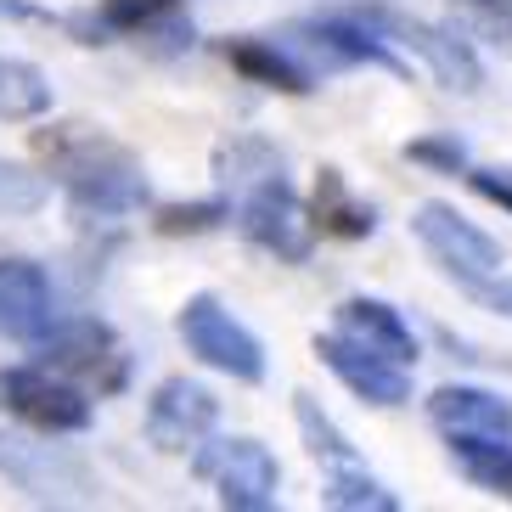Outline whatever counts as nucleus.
I'll list each match as a JSON object with an SVG mask.
<instances>
[{"label": "nucleus", "mask_w": 512, "mask_h": 512, "mask_svg": "<svg viewBox=\"0 0 512 512\" xmlns=\"http://www.w3.org/2000/svg\"><path fill=\"white\" fill-rule=\"evenodd\" d=\"M46 181L40 175H29L23 164H12V158H0V214H40L46 209Z\"/></svg>", "instance_id": "obj_25"}, {"label": "nucleus", "mask_w": 512, "mask_h": 512, "mask_svg": "<svg viewBox=\"0 0 512 512\" xmlns=\"http://www.w3.org/2000/svg\"><path fill=\"white\" fill-rule=\"evenodd\" d=\"M51 79L23 57H0V124H29L51 113Z\"/></svg>", "instance_id": "obj_19"}, {"label": "nucleus", "mask_w": 512, "mask_h": 512, "mask_svg": "<svg viewBox=\"0 0 512 512\" xmlns=\"http://www.w3.org/2000/svg\"><path fill=\"white\" fill-rule=\"evenodd\" d=\"M231 203H237L242 237L254 242V248L276 254L282 265H304V259H310V248H316V214L304 209L299 192L287 186V169L282 175H265V181H254V186H242Z\"/></svg>", "instance_id": "obj_3"}, {"label": "nucleus", "mask_w": 512, "mask_h": 512, "mask_svg": "<svg viewBox=\"0 0 512 512\" xmlns=\"http://www.w3.org/2000/svg\"><path fill=\"white\" fill-rule=\"evenodd\" d=\"M349 12L366 17L372 29H383L394 46L417 51V57L428 62V74H434L445 91L473 96L484 85V62H479V51L467 46L462 34L434 29V23H422V17H411V12H394V6H383V0H361V6H349Z\"/></svg>", "instance_id": "obj_5"}, {"label": "nucleus", "mask_w": 512, "mask_h": 512, "mask_svg": "<svg viewBox=\"0 0 512 512\" xmlns=\"http://www.w3.org/2000/svg\"><path fill=\"white\" fill-rule=\"evenodd\" d=\"M316 355H321V366H327V372L355 394V400H366V406L394 411V406H406V400H411L406 366L389 361V355H377V349H366L361 338H349V332H321Z\"/></svg>", "instance_id": "obj_10"}, {"label": "nucleus", "mask_w": 512, "mask_h": 512, "mask_svg": "<svg viewBox=\"0 0 512 512\" xmlns=\"http://www.w3.org/2000/svg\"><path fill=\"white\" fill-rule=\"evenodd\" d=\"M197 473L214 479V496L231 512H271L276 507V484L282 467L259 439H214L197 445Z\"/></svg>", "instance_id": "obj_8"}, {"label": "nucleus", "mask_w": 512, "mask_h": 512, "mask_svg": "<svg viewBox=\"0 0 512 512\" xmlns=\"http://www.w3.org/2000/svg\"><path fill=\"white\" fill-rule=\"evenodd\" d=\"M220 57H226L242 79L265 85V91H282V96H310L316 91V68L299 57V46H287V40L237 34V40H220Z\"/></svg>", "instance_id": "obj_14"}, {"label": "nucleus", "mask_w": 512, "mask_h": 512, "mask_svg": "<svg viewBox=\"0 0 512 512\" xmlns=\"http://www.w3.org/2000/svg\"><path fill=\"white\" fill-rule=\"evenodd\" d=\"M293 417H299V434H304V445H310V456H316L321 467H355L361 456H355V445L344 439V428L321 411V400L316 394H293Z\"/></svg>", "instance_id": "obj_22"}, {"label": "nucleus", "mask_w": 512, "mask_h": 512, "mask_svg": "<svg viewBox=\"0 0 512 512\" xmlns=\"http://www.w3.org/2000/svg\"><path fill=\"white\" fill-rule=\"evenodd\" d=\"M451 456L467 479L512 501V445L507 439H479V434H451Z\"/></svg>", "instance_id": "obj_21"}, {"label": "nucleus", "mask_w": 512, "mask_h": 512, "mask_svg": "<svg viewBox=\"0 0 512 512\" xmlns=\"http://www.w3.org/2000/svg\"><path fill=\"white\" fill-rule=\"evenodd\" d=\"M96 23L107 29V40H136L152 57H181L197 40L181 0H96Z\"/></svg>", "instance_id": "obj_12"}, {"label": "nucleus", "mask_w": 512, "mask_h": 512, "mask_svg": "<svg viewBox=\"0 0 512 512\" xmlns=\"http://www.w3.org/2000/svg\"><path fill=\"white\" fill-rule=\"evenodd\" d=\"M428 422L439 434H479V439H512V400L473 383H445L428 394Z\"/></svg>", "instance_id": "obj_15"}, {"label": "nucleus", "mask_w": 512, "mask_h": 512, "mask_svg": "<svg viewBox=\"0 0 512 512\" xmlns=\"http://www.w3.org/2000/svg\"><path fill=\"white\" fill-rule=\"evenodd\" d=\"M34 158L51 169L57 192L79 220H124L152 203L147 169L124 141L96 124H51L34 136Z\"/></svg>", "instance_id": "obj_1"}, {"label": "nucleus", "mask_w": 512, "mask_h": 512, "mask_svg": "<svg viewBox=\"0 0 512 512\" xmlns=\"http://www.w3.org/2000/svg\"><path fill=\"white\" fill-rule=\"evenodd\" d=\"M214 417H220V400L203 383H192V377H164L147 400V439L164 456H186L209 439Z\"/></svg>", "instance_id": "obj_11"}, {"label": "nucleus", "mask_w": 512, "mask_h": 512, "mask_svg": "<svg viewBox=\"0 0 512 512\" xmlns=\"http://www.w3.org/2000/svg\"><path fill=\"white\" fill-rule=\"evenodd\" d=\"M321 501H327V507H344V512H400V496L383 490L361 462L355 467H332L327 484H321Z\"/></svg>", "instance_id": "obj_23"}, {"label": "nucleus", "mask_w": 512, "mask_h": 512, "mask_svg": "<svg viewBox=\"0 0 512 512\" xmlns=\"http://www.w3.org/2000/svg\"><path fill=\"white\" fill-rule=\"evenodd\" d=\"M411 231L428 248V259L439 265V276L467 293L473 304L512 316V276H507V254H501L496 237H484L467 214H456L451 203H422L411 214Z\"/></svg>", "instance_id": "obj_2"}, {"label": "nucleus", "mask_w": 512, "mask_h": 512, "mask_svg": "<svg viewBox=\"0 0 512 512\" xmlns=\"http://www.w3.org/2000/svg\"><path fill=\"white\" fill-rule=\"evenodd\" d=\"M57 327L51 316V276L34 259H0V338L40 344Z\"/></svg>", "instance_id": "obj_13"}, {"label": "nucleus", "mask_w": 512, "mask_h": 512, "mask_svg": "<svg viewBox=\"0 0 512 512\" xmlns=\"http://www.w3.org/2000/svg\"><path fill=\"white\" fill-rule=\"evenodd\" d=\"M40 366L74 377V383H96V394H119L130 383V355L119 349L113 327L102 321H68L40 338Z\"/></svg>", "instance_id": "obj_9"}, {"label": "nucleus", "mask_w": 512, "mask_h": 512, "mask_svg": "<svg viewBox=\"0 0 512 512\" xmlns=\"http://www.w3.org/2000/svg\"><path fill=\"white\" fill-rule=\"evenodd\" d=\"M0 411L40 434H85L91 428L85 383L51 372V366H0Z\"/></svg>", "instance_id": "obj_4"}, {"label": "nucleus", "mask_w": 512, "mask_h": 512, "mask_svg": "<svg viewBox=\"0 0 512 512\" xmlns=\"http://www.w3.org/2000/svg\"><path fill=\"white\" fill-rule=\"evenodd\" d=\"M287 46H299L304 57H316L321 68H383V74L406 79V57L394 51L383 29H372L355 12H327V17H299L287 29Z\"/></svg>", "instance_id": "obj_7"}, {"label": "nucleus", "mask_w": 512, "mask_h": 512, "mask_svg": "<svg viewBox=\"0 0 512 512\" xmlns=\"http://www.w3.org/2000/svg\"><path fill=\"white\" fill-rule=\"evenodd\" d=\"M338 332L361 338L366 349H377V355H389V361H400V366L417 361V332H411L406 316L383 299H344L338 304Z\"/></svg>", "instance_id": "obj_17"}, {"label": "nucleus", "mask_w": 512, "mask_h": 512, "mask_svg": "<svg viewBox=\"0 0 512 512\" xmlns=\"http://www.w3.org/2000/svg\"><path fill=\"white\" fill-rule=\"evenodd\" d=\"M175 332H181L186 355H197L214 372L237 377V383H259L265 377V349H259V338L214 293H192L181 304V316H175Z\"/></svg>", "instance_id": "obj_6"}, {"label": "nucleus", "mask_w": 512, "mask_h": 512, "mask_svg": "<svg viewBox=\"0 0 512 512\" xmlns=\"http://www.w3.org/2000/svg\"><path fill=\"white\" fill-rule=\"evenodd\" d=\"M406 164H422V169H434V175H456V169H473L467 164V141L456 136H417L406 141Z\"/></svg>", "instance_id": "obj_26"}, {"label": "nucleus", "mask_w": 512, "mask_h": 512, "mask_svg": "<svg viewBox=\"0 0 512 512\" xmlns=\"http://www.w3.org/2000/svg\"><path fill=\"white\" fill-rule=\"evenodd\" d=\"M0 473L17 484V490H29L34 501H79L68 490H85V473L74 462H62L51 456L46 445H23V439L0 434Z\"/></svg>", "instance_id": "obj_16"}, {"label": "nucleus", "mask_w": 512, "mask_h": 512, "mask_svg": "<svg viewBox=\"0 0 512 512\" xmlns=\"http://www.w3.org/2000/svg\"><path fill=\"white\" fill-rule=\"evenodd\" d=\"M456 12L467 17V29H479L484 40H507L512 46V0H456Z\"/></svg>", "instance_id": "obj_27"}, {"label": "nucleus", "mask_w": 512, "mask_h": 512, "mask_svg": "<svg viewBox=\"0 0 512 512\" xmlns=\"http://www.w3.org/2000/svg\"><path fill=\"white\" fill-rule=\"evenodd\" d=\"M467 186L484 197V203H496V209H507L512 214V169H467Z\"/></svg>", "instance_id": "obj_28"}, {"label": "nucleus", "mask_w": 512, "mask_h": 512, "mask_svg": "<svg viewBox=\"0 0 512 512\" xmlns=\"http://www.w3.org/2000/svg\"><path fill=\"white\" fill-rule=\"evenodd\" d=\"M282 169H287L282 152L259 136H231V141L214 147V181L226 186V197H237L242 186L265 181V175H282Z\"/></svg>", "instance_id": "obj_20"}, {"label": "nucleus", "mask_w": 512, "mask_h": 512, "mask_svg": "<svg viewBox=\"0 0 512 512\" xmlns=\"http://www.w3.org/2000/svg\"><path fill=\"white\" fill-rule=\"evenodd\" d=\"M231 220V197H203V203H164L152 214L158 237H203V231H220Z\"/></svg>", "instance_id": "obj_24"}, {"label": "nucleus", "mask_w": 512, "mask_h": 512, "mask_svg": "<svg viewBox=\"0 0 512 512\" xmlns=\"http://www.w3.org/2000/svg\"><path fill=\"white\" fill-rule=\"evenodd\" d=\"M310 214H316V226L327 231V237H344V242H361L377 231V209L366 197L349 192L344 169H332V164L316 175V203H310Z\"/></svg>", "instance_id": "obj_18"}]
</instances>
